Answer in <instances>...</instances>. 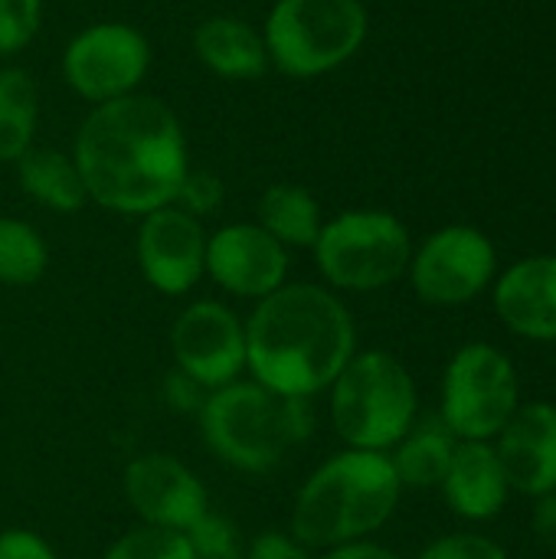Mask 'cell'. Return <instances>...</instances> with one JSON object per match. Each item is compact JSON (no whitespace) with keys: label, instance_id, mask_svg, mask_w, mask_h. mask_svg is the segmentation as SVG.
Listing matches in <instances>:
<instances>
[{"label":"cell","instance_id":"obj_1","mask_svg":"<svg viewBox=\"0 0 556 559\" xmlns=\"http://www.w3.org/2000/svg\"><path fill=\"white\" fill-rule=\"evenodd\" d=\"M72 160L88 203L134 219L170 206L193 167L180 115L144 92L92 105L75 131Z\"/></svg>","mask_w":556,"mask_h":559},{"label":"cell","instance_id":"obj_2","mask_svg":"<svg viewBox=\"0 0 556 559\" xmlns=\"http://www.w3.org/2000/svg\"><path fill=\"white\" fill-rule=\"evenodd\" d=\"M246 321V377L285 400L328 393L357 354V324L338 292L285 282L252 305Z\"/></svg>","mask_w":556,"mask_h":559},{"label":"cell","instance_id":"obj_3","mask_svg":"<svg viewBox=\"0 0 556 559\" xmlns=\"http://www.w3.org/2000/svg\"><path fill=\"white\" fill-rule=\"evenodd\" d=\"M403 485L387 452L344 449L324 459L292 501L288 534L324 554L370 540L397 514Z\"/></svg>","mask_w":556,"mask_h":559},{"label":"cell","instance_id":"obj_4","mask_svg":"<svg viewBox=\"0 0 556 559\" xmlns=\"http://www.w3.org/2000/svg\"><path fill=\"white\" fill-rule=\"evenodd\" d=\"M206 452L233 472L269 475L311 432V406L285 400L242 377L206 393L197 413Z\"/></svg>","mask_w":556,"mask_h":559},{"label":"cell","instance_id":"obj_5","mask_svg":"<svg viewBox=\"0 0 556 559\" xmlns=\"http://www.w3.org/2000/svg\"><path fill=\"white\" fill-rule=\"evenodd\" d=\"M328 416L344 449L390 455L419 416L413 373L387 350H357L328 386Z\"/></svg>","mask_w":556,"mask_h":559},{"label":"cell","instance_id":"obj_6","mask_svg":"<svg viewBox=\"0 0 556 559\" xmlns=\"http://www.w3.org/2000/svg\"><path fill=\"white\" fill-rule=\"evenodd\" d=\"M367 33L364 0H275L262 26L269 66L298 82L351 62Z\"/></svg>","mask_w":556,"mask_h":559},{"label":"cell","instance_id":"obj_7","mask_svg":"<svg viewBox=\"0 0 556 559\" xmlns=\"http://www.w3.org/2000/svg\"><path fill=\"white\" fill-rule=\"evenodd\" d=\"M311 255L321 285L338 295H367L406 275L413 239L403 219L387 210H344L324 219Z\"/></svg>","mask_w":556,"mask_h":559},{"label":"cell","instance_id":"obj_8","mask_svg":"<svg viewBox=\"0 0 556 559\" xmlns=\"http://www.w3.org/2000/svg\"><path fill=\"white\" fill-rule=\"evenodd\" d=\"M521 406L514 364L492 344H465L442 377V426L459 442H492Z\"/></svg>","mask_w":556,"mask_h":559},{"label":"cell","instance_id":"obj_9","mask_svg":"<svg viewBox=\"0 0 556 559\" xmlns=\"http://www.w3.org/2000/svg\"><path fill=\"white\" fill-rule=\"evenodd\" d=\"M147 36L125 20H98L79 29L59 59L62 82L88 105H105L141 92L151 72Z\"/></svg>","mask_w":556,"mask_h":559},{"label":"cell","instance_id":"obj_10","mask_svg":"<svg viewBox=\"0 0 556 559\" xmlns=\"http://www.w3.org/2000/svg\"><path fill=\"white\" fill-rule=\"evenodd\" d=\"M498 272V252L492 239L475 226L436 229L410 259V285L419 301L436 308H459L475 301Z\"/></svg>","mask_w":556,"mask_h":559},{"label":"cell","instance_id":"obj_11","mask_svg":"<svg viewBox=\"0 0 556 559\" xmlns=\"http://www.w3.org/2000/svg\"><path fill=\"white\" fill-rule=\"evenodd\" d=\"M174 370L206 393L246 377V321L216 298L190 301L170 328Z\"/></svg>","mask_w":556,"mask_h":559},{"label":"cell","instance_id":"obj_12","mask_svg":"<svg viewBox=\"0 0 556 559\" xmlns=\"http://www.w3.org/2000/svg\"><path fill=\"white\" fill-rule=\"evenodd\" d=\"M121 495L144 527L187 534L210 508L203 478L170 452L134 455L121 472Z\"/></svg>","mask_w":556,"mask_h":559},{"label":"cell","instance_id":"obj_13","mask_svg":"<svg viewBox=\"0 0 556 559\" xmlns=\"http://www.w3.org/2000/svg\"><path fill=\"white\" fill-rule=\"evenodd\" d=\"M206 226L180 206H161L138 219L134 259L144 282L167 295L184 298L206 278Z\"/></svg>","mask_w":556,"mask_h":559},{"label":"cell","instance_id":"obj_14","mask_svg":"<svg viewBox=\"0 0 556 559\" xmlns=\"http://www.w3.org/2000/svg\"><path fill=\"white\" fill-rule=\"evenodd\" d=\"M292 252L256 219L226 223L206 239V278L229 298L262 301L288 282Z\"/></svg>","mask_w":556,"mask_h":559},{"label":"cell","instance_id":"obj_15","mask_svg":"<svg viewBox=\"0 0 556 559\" xmlns=\"http://www.w3.org/2000/svg\"><path fill=\"white\" fill-rule=\"evenodd\" d=\"M498 462L511 491L544 498L556 491V406L528 403L518 406L511 423L498 436Z\"/></svg>","mask_w":556,"mask_h":559},{"label":"cell","instance_id":"obj_16","mask_svg":"<svg viewBox=\"0 0 556 559\" xmlns=\"http://www.w3.org/2000/svg\"><path fill=\"white\" fill-rule=\"evenodd\" d=\"M495 311L518 337L556 341V255L514 262L495 282Z\"/></svg>","mask_w":556,"mask_h":559},{"label":"cell","instance_id":"obj_17","mask_svg":"<svg viewBox=\"0 0 556 559\" xmlns=\"http://www.w3.org/2000/svg\"><path fill=\"white\" fill-rule=\"evenodd\" d=\"M193 56L223 82H256L272 69L262 29L233 13H213L197 23Z\"/></svg>","mask_w":556,"mask_h":559},{"label":"cell","instance_id":"obj_18","mask_svg":"<svg viewBox=\"0 0 556 559\" xmlns=\"http://www.w3.org/2000/svg\"><path fill=\"white\" fill-rule=\"evenodd\" d=\"M439 488L446 504L465 521L498 518L511 495V485L492 442H459Z\"/></svg>","mask_w":556,"mask_h":559},{"label":"cell","instance_id":"obj_19","mask_svg":"<svg viewBox=\"0 0 556 559\" xmlns=\"http://www.w3.org/2000/svg\"><path fill=\"white\" fill-rule=\"evenodd\" d=\"M16 183L20 190L43 210L59 213V216H72L79 213L88 197H85V183L82 174L72 160V151H56V147H43L33 144L16 164Z\"/></svg>","mask_w":556,"mask_h":559},{"label":"cell","instance_id":"obj_20","mask_svg":"<svg viewBox=\"0 0 556 559\" xmlns=\"http://www.w3.org/2000/svg\"><path fill=\"white\" fill-rule=\"evenodd\" d=\"M256 223L292 252V249L315 246V239L324 226V213H321L318 197L308 187L279 180L262 190V197L256 203Z\"/></svg>","mask_w":556,"mask_h":559},{"label":"cell","instance_id":"obj_21","mask_svg":"<svg viewBox=\"0 0 556 559\" xmlns=\"http://www.w3.org/2000/svg\"><path fill=\"white\" fill-rule=\"evenodd\" d=\"M456 445H459V439L442 426V419L413 423V429L390 452L400 485L413 488V491L439 488L452 465Z\"/></svg>","mask_w":556,"mask_h":559},{"label":"cell","instance_id":"obj_22","mask_svg":"<svg viewBox=\"0 0 556 559\" xmlns=\"http://www.w3.org/2000/svg\"><path fill=\"white\" fill-rule=\"evenodd\" d=\"M39 85L23 66H0V164H16L36 144Z\"/></svg>","mask_w":556,"mask_h":559},{"label":"cell","instance_id":"obj_23","mask_svg":"<svg viewBox=\"0 0 556 559\" xmlns=\"http://www.w3.org/2000/svg\"><path fill=\"white\" fill-rule=\"evenodd\" d=\"M49 269V246L43 233L16 216H0V285L29 288Z\"/></svg>","mask_w":556,"mask_h":559},{"label":"cell","instance_id":"obj_24","mask_svg":"<svg viewBox=\"0 0 556 559\" xmlns=\"http://www.w3.org/2000/svg\"><path fill=\"white\" fill-rule=\"evenodd\" d=\"M102 559H197L190 550L187 534L177 531H161V527H144L134 524L125 531Z\"/></svg>","mask_w":556,"mask_h":559},{"label":"cell","instance_id":"obj_25","mask_svg":"<svg viewBox=\"0 0 556 559\" xmlns=\"http://www.w3.org/2000/svg\"><path fill=\"white\" fill-rule=\"evenodd\" d=\"M187 540H190V550L197 559H242V554H246L239 527L216 511H206L187 531Z\"/></svg>","mask_w":556,"mask_h":559},{"label":"cell","instance_id":"obj_26","mask_svg":"<svg viewBox=\"0 0 556 559\" xmlns=\"http://www.w3.org/2000/svg\"><path fill=\"white\" fill-rule=\"evenodd\" d=\"M43 0H0V59H13L39 36Z\"/></svg>","mask_w":556,"mask_h":559},{"label":"cell","instance_id":"obj_27","mask_svg":"<svg viewBox=\"0 0 556 559\" xmlns=\"http://www.w3.org/2000/svg\"><path fill=\"white\" fill-rule=\"evenodd\" d=\"M223 200H226V187H223V180H220L213 170L190 167V170H187V177H184V183H180V190H177L174 206L187 210V213H190V216H197V219H206V216L220 213Z\"/></svg>","mask_w":556,"mask_h":559},{"label":"cell","instance_id":"obj_28","mask_svg":"<svg viewBox=\"0 0 556 559\" xmlns=\"http://www.w3.org/2000/svg\"><path fill=\"white\" fill-rule=\"evenodd\" d=\"M416 559H508V554L482 534H449L433 540Z\"/></svg>","mask_w":556,"mask_h":559},{"label":"cell","instance_id":"obj_29","mask_svg":"<svg viewBox=\"0 0 556 559\" xmlns=\"http://www.w3.org/2000/svg\"><path fill=\"white\" fill-rule=\"evenodd\" d=\"M242 559H315V550H308L288 531H262L246 544Z\"/></svg>","mask_w":556,"mask_h":559},{"label":"cell","instance_id":"obj_30","mask_svg":"<svg viewBox=\"0 0 556 559\" xmlns=\"http://www.w3.org/2000/svg\"><path fill=\"white\" fill-rule=\"evenodd\" d=\"M0 559H59L52 544L26 527L0 531Z\"/></svg>","mask_w":556,"mask_h":559},{"label":"cell","instance_id":"obj_31","mask_svg":"<svg viewBox=\"0 0 556 559\" xmlns=\"http://www.w3.org/2000/svg\"><path fill=\"white\" fill-rule=\"evenodd\" d=\"M164 400H167L177 413H190V416H197V413H200V406H203V400H206V390H203L200 383H193L190 377H184V373L170 370V377L164 380Z\"/></svg>","mask_w":556,"mask_h":559},{"label":"cell","instance_id":"obj_32","mask_svg":"<svg viewBox=\"0 0 556 559\" xmlns=\"http://www.w3.org/2000/svg\"><path fill=\"white\" fill-rule=\"evenodd\" d=\"M531 527H534V537L556 554V491L537 498L534 514H531Z\"/></svg>","mask_w":556,"mask_h":559},{"label":"cell","instance_id":"obj_33","mask_svg":"<svg viewBox=\"0 0 556 559\" xmlns=\"http://www.w3.org/2000/svg\"><path fill=\"white\" fill-rule=\"evenodd\" d=\"M318 559H403V557H400V554H393V550H390V547H383V544L357 540V544H344V547L324 550Z\"/></svg>","mask_w":556,"mask_h":559}]
</instances>
